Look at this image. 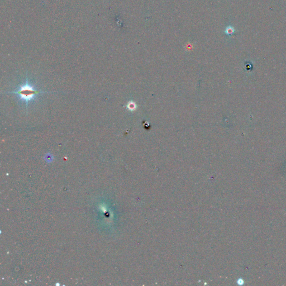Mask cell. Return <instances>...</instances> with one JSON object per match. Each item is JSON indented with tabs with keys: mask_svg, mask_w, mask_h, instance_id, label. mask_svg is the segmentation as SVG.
Returning a JSON list of instances; mask_svg holds the SVG:
<instances>
[{
	"mask_svg": "<svg viewBox=\"0 0 286 286\" xmlns=\"http://www.w3.org/2000/svg\"><path fill=\"white\" fill-rule=\"evenodd\" d=\"M45 92H43L36 90L33 86L28 83V79H26V82L24 85L21 86L17 91L11 92L10 93L17 94L21 99L25 101L26 106H28L29 102L33 99L36 95L39 93Z\"/></svg>",
	"mask_w": 286,
	"mask_h": 286,
	"instance_id": "6da1fadb",
	"label": "cell"
},
{
	"mask_svg": "<svg viewBox=\"0 0 286 286\" xmlns=\"http://www.w3.org/2000/svg\"><path fill=\"white\" fill-rule=\"evenodd\" d=\"M235 31V29L232 26H228V27H226V28L225 30V33L226 35L230 36L234 34Z\"/></svg>",
	"mask_w": 286,
	"mask_h": 286,
	"instance_id": "7a4b0ae2",
	"label": "cell"
}]
</instances>
